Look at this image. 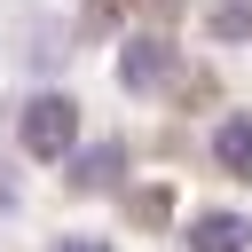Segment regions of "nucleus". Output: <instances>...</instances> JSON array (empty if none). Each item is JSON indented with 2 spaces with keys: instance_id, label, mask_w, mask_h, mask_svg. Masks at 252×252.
Instances as JSON below:
<instances>
[{
  "instance_id": "obj_1",
  "label": "nucleus",
  "mask_w": 252,
  "mask_h": 252,
  "mask_svg": "<svg viewBox=\"0 0 252 252\" xmlns=\"http://www.w3.org/2000/svg\"><path fill=\"white\" fill-rule=\"evenodd\" d=\"M79 142V110H71V94H39L32 110H24V150L32 158H63Z\"/></svg>"
},
{
  "instance_id": "obj_2",
  "label": "nucleus",
  "mask_w": 252,
  "mask_h": 252,
  "mask_svg": "<svg viewBox=\"0 0 252 252\" xmlns=\"http://www.w3.org/2000/svg\"><path fill=\"white\" fill-rule=\"evenodd\" d=\"M189 252H252V220L244 213H197L189 220Z\"/></svg>"
},
{
  "instance_id": "obj_3",
  "label": "nucleus",
  "mask_w": 252,
  "mask_h": 252,
  "mask_svg": "<svg viewBox=\"0 0 252 252\" xmlns=\"http://www.w3.org/2000/svg\"><path fill=\"white\" fill-rule=\"evenodd\" d=\"M165 63H173V47H165V39H134V47L118 55V79H126L134 94H150V87H165Z\"/></svg>"
},
{
  "instance_id": "obj_4",
  "label": "nucleus",
  "mask_w": 252,
  "mask_h": 252,
  "mask_svg": "<svg viewBox=\"0 0 252 252\" xmlns=\"http://www.w3.org/2000/svg\"><path fill=\"white\" fill-rule=\"evenodd\" d=\"M110 173H126V142H102V150H87V158L71 165V189H102Z\"/></svg>"
},
{
  "instance_id": "obj_5",
  "label": "nucleus",
  "mask_w": 252,
  "mask_h": 252,
  "mask_svg": "<svg viewBox=\"0 0 252 252\" xmlns=\"http://www.w3.org/2000/svg\"><path fill=\"white\" fill-rule=\"evenodd\" d=\"M213 150H220V165H228V173H252V110H244V118H228V126L213 134Z\"/></svg>"
},
{
  "instance_id": "obj_6",
  "label": "nucleus",
  "mask_w": 252,
  "mask_h": 252,
  "mask_svg": "<svg viewBox=\"0 0 252 252\" xmlns=\"http://www.w3.org/2000/svg\"><path fill=\"white\" fill-rule=\"evenodd\" d=\"M213 32H220V39H244V32H252V0H228V8H213Z\"/></svg>"
},
{
  "instance_id": "obj_7",
  "label": "nucleus",
  "mask_w": 252,
  "mask_h": 252,
  "mask_svg": "<svg viewBox=\"0 0 252 252\" xmlns=\"http://www.w3.org/2000/svg\"><path fill=\"white\" fill-rule=\"evenodd\" d=\"M55 252H110V244H102V236H63Z\"/></svg>"
}]
</instances>
